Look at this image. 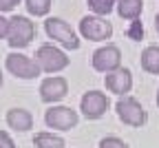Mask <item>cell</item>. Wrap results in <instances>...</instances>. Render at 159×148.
Segmentation results:
<instances>
[{"instance_id":"1","label":"cell","mask_w":159,"mask_h":148,"mask_svg":"<svg viewBox=\"0 0 159 148\" xmlns=\"http://www.w3.org/2000/svg\"><path fill=\"white\" fill-rule=\"evenodd\" d=\"M44 31L51 40H55L57 44H62L64 49H80V38L77 33L73 31V27L62 18H47L44 20Z\"/></svg>"},{"instance_id":"2","label":"cell","mask_w":159,"mask_h":148,"mask_svg":"<svg viewBox=\"0 0 159 148\" xmlns=\"http://www.w3.org/2000/svg\"><path fill=\"white\" fill-rule=\"evenodd\" d=\"M35 64L44 73H57L69 67V58L62 49H57L53 44H40L35 51Z\"/></svg>"},{"instance_id":"3","label":"cell","mask_w":159,"mask_h":148,"mask_svg":"<svg viewBox=\"0 0 159 148\" xmlns=\"http://www.w3.org/2000/svg\"><path fill=\"white\" fill-rule=\"evenodd\" d=\"M35 35V27L27 16H13L9 20V33H7V42L11 49H25L29 47V42Z\"/></svg>"},{"instance_id":"4","label":"cell","mask_w":159,"mask_h":148,"mask_svg":"<svg viewBox=\"0 0 159 148\" xmlns=\"http://www.w3.org/2000/svg\"><path fill=\"white\" fill-rule=\"evenodd\" d=\"M115 113H117V117L122 119L124 124L135 126V128H139V126H144V124L148 122L146 109H144L135 97H128V95L117 99V104H115Z\"/></svg>"},{"instance_id":"5","label":"cell","mask_w":159,"mask_h":148,"mask_svg":"<svg viewBox=\"0 0 159 148\" xmlns=\"http://www.w3.org/2000/svg\"><path fill=\"white\" fill-rule=\"evenodd\" d=\"M80 35L93 42H104V40H111L113 25L106 18H99V16H84L80 20Z\"/></svg>"},{"instance_id":"6","label":"cell","mask_w":159,"mask_h":148,"mask_svg":"<svg viewBox=\"0 0 159 148\" xmlns=\"http://www.w3.org/2000/svg\"><path fill=\"white\" fill-rule=\"evenodd\" d=\"M91 64L95 71L99 73H113L117 69H122V51H119L115 44H104V47H99L93 58H91Z\"/></svg>"},{"instance_id":"7","label":"cell","mask_w":159,"mask_h":148,"mask_svg":"<svg viewBox=\"0 0 159 148\" xmlns=\"http://www.w3.org/2000/svg\"><path fill=\"white\" fill-rule=\"evenodd\" d=\"M77 122H80V115L71 106H51L44 113V124L53 131H71L77 126Z\"/></svg>"},{"instance_id":"8","label":"cell","mask_w":159,"mask_h":148,"mask_svg":"<svg viewBox=\"0 0 159 148\" xmlns=\"http://www.w3.org/2000/svg\"><path fill=\"white\" fill-rule=\"evenodd\" d=\"M5 67L11 75H16L20 80H33V77H38L42 73L40 67L35 64V60H31L25 53H9L7 60H5Z\"/></svg>"},{"instance_id":"9","label":"cell","mask_w":159,"mask_h":148,"mask_svg":"<svg viewBox=\"0 0 159 148\" xmlns=\"http://www.w3.org/2000/svg\"><path fill=\"white\" fill-rule=\"evenodd\" d=\"M108 106H111V102H108L106 93H102V91H86L82 95V99H80V111H82V115L86 119L104 117Z\"/></svg>"},{"instance_id":"10","label":"cell","mask_w":159,"mask_h":148,"mask_svg":"<svg viewBox=\"0 0 159 148\" xmlns=\"http://www.w3.org/2000/svg\"><path fill=\"white\" fill-rule=\"evenodd\" d=\"M66 93H69V82L60 75H49L40 82V99L47 104H55L64 99Z\"/></svg>"},{"instance_id":"11","label":"cell","mask_w":159,"mask_h":148,"mask_svg":"<svg viewBox=\"0 0 159 148\" xmlns=\"http://www.w3.org/2000/svg\"><path fill=\"white\" fill-rule=\"evenodd\" d=\"M104 84L111 93H115L119 97H126V93L133 89V73L128 69H117L104 77Z\"/></svg>"},{"instance_id":"12","label":"cell","mask_w":159,"mask_h":148,"mask_svg":"<svg viewBox=\"0 0 159 148\" xmlns=\"http://www.w3.org/2000/svg\"><path fill=\"white\" fill-rule=\"evenodd\" d=\"M7 124H9V128H13L18 133H27L33 126V117L27 109H9L7 111Z\"/></svg>"},{"instance_id":"13","label":"cell","mask_w":159,"mask_h":148,"mask_svg":"<svg viewBox=\"0 0 159 148\" xmlns=\"http://www.w3.org/2000/svg\"><path fill=\"white\" fill-rule=\"evenodd\" d=\"M115 9H117L119 18L135 22V20H139V16H142V11H144V2L142 0H117Z\"/></svg>"},{"instance_id":"14","label":"cell","mask_w":159,"mask_h":148,"mask_svg":"<svg viewBox=\"0 0 159 148\" xmlns=\"http://www.w3.org/2000/svg\"><path fill=\"white\" fill-rule=\"evenodd\" d=\"M139 62H142V69L152 73V75H159V47L150 44L142 51V58H139Z\"/></svg>"},{"instance_id":"15","label":"cell","mask_w":159,"mask_h":148,"mask_svg":"<svg viewBox=\"0 0 159 148\" xmlns=\"http://www.w3.org/2000/svg\"><path fill=\"white\" fill-rule=\"evenodd\" d=\"M33 146L35 148H66L64 139L53 133H38L33 137Z\"/></svg>"},{"instance_id":"16","label":"cell","mask_w":159,"mask_h":148,"mask_svg":"<svg viewBox=\"0 0 159 148\" xmlns=\"http://www.w3.org/2000/svg\"><path fill=\"white\" fill-rule=\"evenodd\" d=\"M86 5H89V9H91L95 16L104 18V16H108V13L115 9L117 0H86Z\"/></svg>"},{"instance_id":"17","label":"cell","mask_w":159,"mask_h":148,"mask_svg":"<svg viewBox=\"0 0 159 148\" xmlns=\"http://www.w3.org/2000/svg\"><path fill=\"white\" fill-rule=\"evenodd\" d=\"M25 5L31 16H47L51 9V0H25Z\"/></svg>"},{"instance_id":"18","label":"cell","mask_w":159,"mask_h":148,"mask_svg":"<svg viewBox=\"0 0 159 148\" xmlns=\"http://www.w3.org/2000/svg\"><path fill=\"white\" fill-rule=\"evenodd\" d=\"M97 148H128V144L124 139H119L115 135H108V137H102L99 139V146Z\"/></svg>"},{"instance_id":"19","label":"cell","mask_w":159,"mask_h":148,"mask_svg":"<svg viewBox=\"0 0 159 148\" xmlns=\"http://www.w3.org/2000/svg\"><path fill=\"white\" fill-rule=\"evenodd\" d=\"M128 38L130 40H142L144 38V25L139 22V20H135V22H130V27H128Z\"/></svg>"},{"instance_id":"20","label":"cell","mask_w":159,"mask_h":148,"mask_svg":"<svg viewBox=\"0 0 159 148\" xmlns=\"http://www.w3.org/2000/svg\"><path fill=\"white\" fill-rule=\"evenodd\" d=\"M0 148H16L13 139H11L9 133H5V131H0Z\"/></svg>"},{"instance_id":"21","label":"cell","mask_w":159,"mask_h":148,"mask_svg":"<svg viewBox=\"0 0 159 148\" xmlns=\"http://www.w3.org/2000/svg\"><path fill=\"white\" fill-rule=\"evenodd\" d=\"M16 5H20V0H0V13L16 9Z\"/></svg>"},{"instance_id":"22","label":"cell","mask_w":159,"mask_h":148,"mask_svg":"<svg viewBox=\"0 0 159 148\" xmlns=\"http://www.w3.org/2000/svg\"><path fill=\"white\" fill-rule=\"evenodd\" d=\"M7 33H9V20L0 16V40L7 38Z\"/></svg>"},{"instance_id":"23","label":"cell","mask_w":159,"mask_h":148,"mask_svg":"<svg viewBox=\"0 0 159 148\" xmlns=\"http://www.w3.org/2000/svg\"><path fill=\"white\" fill-rule=\"evenodd\" d=\"M155 29H157V33H159V13L155 16Z\"/></svg>"},{"instance_id":"24","label":"cell","mask_w":159,"mask_h":148,"mask_svg":"<svg viewBox=\"0 0 159 148\" xmlns=\"http://www.w3.org/2000/svg\"><path fill=\"white\" fill-rule=\"evenodd\" d=\"M157 106H159V91H157Z\"/></svg>"},{"instance_id":"25","label":"cell","mask_w":159,"mask_h":148,"mask_svg":"<svg viewBox=\"0 0 159 148\" xmlns=\"http://www.w3.org/2000/svg\"><path fill=\"white\" fill-rule=\"evenodd\" d=\"M0 84H2V73H0Z\"/></svg>"}]
</instances>
